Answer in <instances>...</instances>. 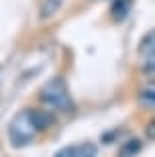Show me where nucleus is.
<instances>
[{
	"instance_id": "nucleus-4",
	"label": "nucleus",
	"mask_w": 155,
	"mask_h": 157,
	"mask_svg": "<svg viewBox=\"0 0 155 157\" xmlns=\"http://www.w3.org/2000/svg\"><path fill=\"white\" fill-rule=\"evenodd\" d=\"M31 118H33L37 131H45V128H49L53 124L51 114H47V112H43V110H35V108H31Z\"/></svg>"
},
{
	"instance_id": "nucleus-7",
	"label": "nucleus",
	"mask_w": 155,
	"mask_h": 157,
	"mask_svg": "<svg viewBox=\"0 0 155 157\" xmlns=\"http://www.w3.org/2000/svg\"><path fill=\"white\" fill-rule=\"evenodd\" d=\"M96 145L94 143H82V145L74 147L72 157H96Z\"/></svg>"
},
{
	"instance_id": "nucleus-9",
	"label": "nucleus",
	"mask_w": 155,
	"mask_h": 157,
	"mask_svg": "<svg viewBox=\"0 0 155 157\" xmlns=\"http://www.w3.org/2000/svg\"><path fill=\"white\" fill-rule=\"evenodd\" d=\"M139 102H141V106H145V108H153V104H155V90H153V86L143 88V92L139 94Z\"/></svg>"
},
{
	"instance_id": "nucleus-11",
	"label": "nucleus",
	"mask_w": 155,
	"mask_h": 157,
	"mask_svg": "<svg viewBox=\"0 0 155 157\" xmlns=\"http://www.w3.org/2000/svg\"><path fill=\"white\" fill-rule=\"evenodd\" d=\"M114 135H116L114 131H112V133H104V135H102V143H112V141L116 139Z\"/></svg>"
},
{
	"instance_id": "nucleus-2",
	"label": "nucleus",
	"mask_w": 155,
	"mask_h": 157,
	"mask_svg": "<svg viewBox=\"0 0 155 157\" xmlns=\"http://www.w3.org/2000/svg\"><path fill=\"white\" fill-rule=\"evenodd\" d=\"M35 133H39L35 127L33 118H31V108L21 110L17 117L12 118L10 127H8V139H10L12 147H27L29 143H33Z\"/></svg>"
},
{
	"instance_id": "nucleus-5",
	"label": "nucleus",
	"mask_w": 155,
	"mask_h": 157,
	"mask_svg": "<svg viewBox=\"0 0 155 157\" xmlns=\"http://www.w3.org/2000/svg\"><path fill=\"white\" fill-rule=\"evenodd\" d=\"M153 47H155V41H153V33H147L139 45V55L143 59H153Z\"/></svg>"
},
{
	"instance_id": "nucleus-8",
	"label": "nucleus",
	"mask_w": 155,
	"mask_h": 157,
	"mask_svg": "<svg viewBox=\"0 0 155 157\" xmlns=\"http://www.w3.org/2000/svg\"><path fill=\"white\" fill-rule=\"evenodd\" d=\"M139 151H141V141L139 139H131V141L125 143V147L121 149V155L118 157H135Z\"/></svg>"
},
{
	"instance_id": "nucleus-12",
	"label": "nucleus",
	"mask_w": 155,
	"mask_h": 157,
	"mask_svg": "<svg viewBox=\"0 0 155 157\" xmlns=\"http://www.w3.org/2000/svg\"><path fill=\"white\" fill-rule=\"evenodd\" d=\"M147 133H149V137H151V139H153V122H151V124H149V131H147Z\"/></svg>"
},
{
	"instance_id": "nucleus-1",
	"label": "nucleus",
	"mask_w": 155,
	"mask_h": 157,
	"mask_svg": "<svg viewBox=\"0 0 155 157\" xmlns=\"http://www.w3.org/2000/svg\"><path fill=\"white\" fill-rule=\"evenodd\" d=\"M39 100L43 104L51 106V108H55L59 112H72L76 108L74 98H72V94H69L63 78H51L39 90Z\"/></svg>"
},
{
	"instance_id": "nucleus-10",
	"label": "nucleus",
	"mask_w": 155,
	"mask_h": 157,
	"mask_svg": "<svg viewBox=\"0 0 155 157\" xmlns=\"http://www.w3.org/2000/svg\"><path fill=\"white\" fill-rule=\"evenodd\" d=\"M72 153H74V145H69V147H63V149H59L57 153L53 157H72Z\"/></svg>"
},
{
	"instance_id": "nucleus-6",
	"label": "nucleus",
	"mask_w": 155,
	"mask_h": 157,
	"mask_svg": "<svg viewBox=\"0 0 155 157\" xmlns=\"http://www.w3.org/2000/svg\"><path fill=\"white\" fill-rule=\"evenodd\" d=\"M59 6H61V0H45V2H43V6H41L39 18L43 21V18L53 17V14L57 12V8H59Z\"/></svg>"
},
{
	"instance_id": "nucleus-3",
	"label": "nucleus",
	"mask_w": 155,
	"mask_h": 157,
	"mask_svg": "<svg viewBox=\"0 0 155 157\" xmlns=\"http://www.w3.org/2000/svg\"><path fill=\"white\" fill-rule=\"evenodd\" d=\"M131 12V0H114L110 6V14L116 23H122Z\"/></svg>"
}]
</instances>
